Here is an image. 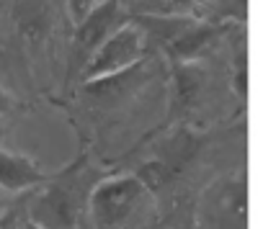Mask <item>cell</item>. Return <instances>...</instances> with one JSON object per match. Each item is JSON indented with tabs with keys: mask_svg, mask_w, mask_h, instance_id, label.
Here are the masks:
<instances>
[{
	"mask_svg": "<svg viewBox=\"0 0 263 229\" xmlns=\"http://www.w3.org/2000/svg\"><path fill=\"white\" fill-rule=\"evenodd\" d=\"M98 180V168H93V162L80 155L60 175L36 185V193L24 201V211L42 229H83L88 198Z\"/></svg>",
	"mask_w": 263,
	"mask_h": 229,
	"instance_id": "1",
	"label": "cell"
},
{
	"mask_svg": "<svg viewBox=\"0 0 263 229\" xmlns=\"http://www.w3.org/2000/svg\"><path fill=\"white\" fill-rule=\"evenodd\" d=\"M147 198L150 191L137 175L101 178L90 191L88 214L96 229H126L145 211Z\"/></svg>",
	"mask_w": 263,
	"mask_h": 229,
	"instance_id": "2",
	"label": "cell"
},
{
	"mask_svg": "<svg viewBox=\"0 0 263 229\" xmlns=\"http://www.w3.org/2000/svg\"><path fill=\"white\" fill-rule=\"evenodd\" d=\"M145 49H147V39L135 21L119 24L106 36V41L96 49V54L90 57L80 77L85 82V80H98V77L121 72L132 65H137L140 59H145Z\"/></svg>",
	"mask_w": 263,
	"mask_h": 229,
	"instance_id": "3",
	"label": "cell"
},
{
	"mask_svg": "<svg viewBox=\"0 0 263 229\" xmlns=\"http://www.w3.org/2000/svg\"><path fill=\"white\" fill-rule=\"evenodd\" d=\"M119 13L121 8L116 0H103L101 6L90 8V13L80 24H75V36H72L70 57H67V80H75L78 75H83L96 49L119 26Z\"/></svg>",
	"mask_w": 263,
	"mask_h": 229,
	"instance_id": "4",
	"label": "cell"
},
{
	"mask_svg": "<svg viewBox=\"0 0 263 229\" xmlns=\"http://www.w3.org/2000/svg\"><path fill=\"white\" fill-rule=\"evenodd\" d=\"M150 80V70H147V59H140L137 65H132L121 72L98 77V80H85L83 82V93L96 100L98 106H119L121 100L132 98L145 82Z\"/></svg>",
	"mask_w": 263,
	"mask_h": 229,
	"instance_id": "5",
	"label": "cell"
},
{
	"mask_svg": "<svg viewBox=\"0 0 263 229\" xmlns=\"http://www.w3.org/2000/svg\"><path fill=\"white\" fill-rule=\"evenodd\" d=\"M44 180H47V175L39 170V165L31 157L0 150V191L24 193V191L42 185Z\"/></svg>",
	"mask_w": 263,
	"mask_h": 229,
	"instance_id": "6",
	"label": "cell"
},
{
	"mask_svg": "<svg viewBox=\"0 0 263 229\" xmlns=\"http://www.w3.org/2000/svg\"><path fill=\"white\" fill-rule=\"evenodd\" d=\"M219 34H222V26L194 21L181 36H176L163 49H165V54H168L171 62H196L204 52L212 49V44L217 41Z\"/></svg>",
	"mask_w": 263,
	"mask_h": 229,
	"instance_id": "7",
	"label": "cell"
},
{
	"mask_svg": "<svg viewBox=\"0 0 263 229\" xmlns=\"http://www.w3.org/2000/svg\"><path fill=\"white\" fill-rule=\"evenodd\" d=\"M173 65V106L171 113L189 111L199 93H201V82H204V72L196 67V62H171Z\"/></svg>",
	"mask_w": 263,
	"mask_h": 229,
	"instance_id": "8",
	"label": "cell"
},
{
	"mask_svg": "<svg viewBox=\"0 0 263 229\" xmlns=\"http://www.w3.org/2000/svg\"><path fill=\"white\" fill-rule=\"evenodd\" d=\"M163 6L171 11V16H191L201 6V0H163Z\"/></svg>",
	"mask_w": 263,
	"mask_h": 229,
	"instance_id": "9",
	"label": "cell"
},
{
	"mask_svg": "<svg viewBox=\"0 0 263 229\" xmlns=\"http://www.w3.org/2000/svg\"><path fill=\"white\" fill-rule=\"evenodd\" d=\"M24 216H26V211H24V203H13L3 216H0V229H18L21 226V221H24Z\"/></svg>",
	"mask_w": 263,
	"mask_h": 229,
	"instance_id": "10",
	"label": "cell"
},
{
	"mask_svg": "<svg viewBox=\"0 0 263 229\" xmlns=\"http://www.w3.org/2000/svg\"><path fill=\"white\" fill-rule=\"evenodd\" d=\"M93 6H96V0H67V13H70L72 24H80L90 13Z\"/></svg>",
	"mask_w": 263,
	"mask_h": 229,
	"instance_id": "11",
	"label": "cell"
},
{
	"mask_svg": "<svg viewBox=\"0 0 263 229\" xmlns=\"http://www.w3.org/2000/svg\"><path fill=\"white\" fill-rule=\"evenodd\" d=\"M245 54H240L237 57V62H235V75H232V82H235V93L237 95H245V90H248V77H245Z\"/></svg>",
	"mask_w": 263,
	"mask_h": 229,
	"instance_id": "12",
	"label": "cell"
},
{
	"mask_svg": "<svg viewBox=\"0 0 263 229\" xmlns=\"http://www.w3.org/2000/svg\"><path fill=\"white\" fill-rule=\"evenodd\" d=\"M11 111H13V98L0 88V119H3L6 113H11Z\"/></svg>",
	"mask_w": 263,
	"mask_h": 229,
	"instance_id": "13",
	"label": "cell"
},
{
	"mask_svg": "<svg viewBox=\"0 0 263 229\" xmlns=\"http://www.w3.org/2000/svg\"><path fill=\"white\" fill-rule=\"evenodd\" d=\"M11 206H13V203L8 201V193H6V191H0V216H3Z\"/></svg>",
	"mask_w": 263,
	"mask_h": 229,
	"instance_id": "14",
	"label": "cell"
},
{
	"mask_svg": "<svg viewBox=\"0 0 263 229\" xmlns=\"http://www.w3.org/2000/svg\"><path fill=\"white\" fill-rule=\"evenodd\" d=\"M18 229H42V226H39V224H34L29 216H24V221H21V226H18Z\"/></svg>",
	"mask_w": 263,
	"mask_h": 229,
	"instance_id": "15",
	"label": "cell"
},
{
	"mask_svg": "<svg viewBox=\"0 0 263 229\" xmlns=\"http://www.w3.org/2000/svg\"><path fill=\"white\" fill-rule=\"evenodd\" d=\"M3 137H6V124H3V119H0V150H3Z\"/></svg>",
	"mask_w": 263,
	"mask_h": 229,
	"instance_id": "16",
	"label": "cell"
}]
</instances>
